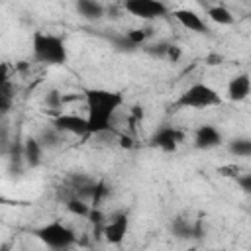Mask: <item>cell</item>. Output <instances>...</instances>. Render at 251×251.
Wrapping results in <instances>:
<instances>
[{
  "mask_svg": "<svg viewBox=\"0 0 251 251\" xmlns=\"http://www.w3.org/2000/svg\"><path fill=\"white\" fill-rule=\"evenodd\" d=\"M126 12L141 20H155L167 16L169 8L163 0H124Z\"/></svg>",
  "mask_w": 251,
  "mask_h": 251,
  "instance_id": "cell-5",
  "label": "cell"
},
{
  "mask_svg": "<svg viewBox=\"0 0 251 251\" xmlns=\"http://www.w3.org/2000/svg\"><path fill=\"white\" fill-rule=\"evenodd\" d=\"M33 235L51 249H69L76 243V235L71 227H67L61 222H49L33 231Z\"/></svg>",
  "mask_w": 251,
  "mask_h": 251,
  "instance_id": "cell-4",
  "label": "cell"
},
{
  "mask_svg": "<svg viewBox=\"0 0 251 251\" xmlns=\"http://www.w3.org/2000/svg\"><path fill=\"white\" fill-rule=\"evenodd\" d=\"M208 18L212 22L220 24V25H231L233 24L231 12L227 8H224V6H212V8H208Z\"/></svg>",
  "mask_w": 251,
  "mask_h": 251,
  "instance_id": "cell-16",
  "label": "cell"
},
{
  "mask_svg": "<svg viewBox=\"0 0 251 251\" xmlns=\"http://www.w3.org/2000/svg\"><path fill=\"white\" fill-rule=\"evenodd\" d=\"M51 126L55 129H59L61 133H71V135H78V137L90 135L88 118H82V116H76V114H59V116L53 118Z\"/></svg>",
  "mask_w": 251,
  "mask_h": 251,
  "instance_id": "cell-6",
  "label": "cell"
},
{
  "mask_svg": "<svg viewBox=\"0 0 251 251\" xmlns=\"http://www.w3.org/2000/svg\"><path fill=\"white\" fill-rule=\"evenodd\" d=\"M84 98H86V110H88L86 118L90 126V135L108 131L116 110L124 104V94L116 90H106V88H86Z\"/></svg>",
  "mask_w": 251,
  "mask_h": 251,
  "instance_id": "cell-1",
  "label": "cell"
},
{
  "mask_svg": "<svg viewBox=\"0 0 251 251\" xmlns=\"http://www.w3.org/2000/svg\"><path fill=\"white\" fill-rule=\"evenodd\" d=\"M24 157L29 167H37L41 163V141L35 137H27L24 143Z\"/></svg>",
  "mask_w": 251,
  "mask_h": 251,
  "instance_id": "cell-14",
  "label": "cell"
},
{
  "mask_svg": "<svg viewBox=\"0 0 251 251\" xmlns=\"http://www.w3.org/2000/svg\"><path fill=\"white\" fill-rule=\"evenodd\" d=\"M76 12L86 20H100L104 16V8L98 0H76Z\"/></svg>",
  "mask_w": 251,
  "mask_h": 251,
  "instance_id": "cell-13",
  "label": "cell"
},
{
  "mask_svg": "<svg viewBox=\"0 0 251 251\" xmlns=\"http://www.w3.org/2000/svg\"><path fill=\"white\" fill-rule=\"evenodd\" d=\"M222 141H224V137H222L220 129L214 127V126H210V124H204V126H200V127L194 131V147L200 149V151L214 149V147H218Z\"/></svg>",
  "mask_w": 251,
  "mask_h": 251,
  "instance_id": "cell-9",
  "label": "cell"
},
{
  "mask_svg": "<svg viewBox=\"0 0 251 251\" xmlns=\"http://www.w3.org/2000/svg\"><path fill=\"white\" fill-rule=\"evenodd\" d=\"M173 16H175V20H176L182 27H186L188 31H196V33H206V31H208L206 22H204L202 16H198L194 10L180 8V10H175Z\"/></svg>",
  "mask_w": 251,
  "mask_h": 251,
  "instance_id": "cell-11",
  "label": "cell"
},
{
  "mask_svg": "<svg viewBox=\"0 0 251 251\" xmlns=\"http://www.w3.org/2000/svg\"><path fill=\"white\" fill-rule=\"evenodd\" d=\"M31 51L33 59L45 65H65L69 59L65 39L55 33L35 31L31 37Z\"/></svg>",
  "mask_w": 251,
  "mask_h": 251,
  "instance_id": "cell-2",
  "label": "cell"
},
{
  "mask_svg": "<svg viewBox=\"0 0 251 251\" xmlns=\"http://www.w3.org/2000/svg\"><path fill=\"white\" fill-rule=\"evenodd\" d=\"M106 194H108V188H106V182L104 180H98L96 182V186H94V194H92V206L94 208H98L100 204H102V200L106 198Z\"/></svg>",
  "mask_w": 251,
  "mask_h": 251,
  "instance_id": "cell-21",
  "label": "cell"
},
{
  "mask_svg": "<svg viewBox=\"0 0 251 251\" xmlns=\"http://www.w3.org/2000/svg\"><path fill=\"white\" fill-rule=\"evenodd\" d=\"M67 210L75 216H90L92 212V204H86V200L78 198V196H71L67 200Z\"/></svg>",
  "mask_w": 251,
  "mask_h": 251,
  "instance_id": "cell-17",
  "label": "cell"
},
{
  "mask_svg": "<svg viewBox=\"0 0 251 251\" xmlns=\"http://www.w3.org/2000/svg\"><path fill=\"white\" fill-rule=\"evenodd\" d=\"M222 104H224V98L218 94V90H214L210 84H204V82H194L182 94H178L175 102L176 108H196V110L222 106Z\"/></svg>",
  "mask_w": 251,
  "mask_h": 251,
  "instance_id": "cell-3",
  "label": "cell"
},
{
  "mask_svg": "<svg viewBox=\"0 0 251 251\" xmlns=\"http://www.w3.org/2000/svg\"><path fill=\"white\" fill-rule=\"evenodd\" d=\"M110 41L114 43V47H116L118 51H127V53H131V51H135V49H137V45H135V43H131V41L127 39V35H126V33H124V35H114Z\"/></svg>",
  "mask_w": 251,
  "mask_h": 251,
  "instance_id": "cell-19",
  "label": "cell"
},
{
  "mask_svg": "<svg viewBox=\"0 0 251 251\" xmlns=\"http://www.w3.org/2000/svg\"><path fill=\"white\" fill-rule=\"evenodd\" d=\"M45 102H47V106H49V108L59 110V108H61V104H63V96H61L57 90H53V92H49V94H47Z\"/></svg>",
  "mask_w": 251,
  "mask_h": 251,
  "instance_id": "cell-24",
  "label": "cell"
},
{
  "mask_svg": "<svg viewBox=\"0 0 251 251\" xmlns=\"http://www.w3.org/2000/svg\"><path fill=\"white\" fill-rule=\"evenodd\" d=\"M127 227H129V220H127V214L126 212H118L112 216V220H108L102 227V235L106 237L108 243H122L126 233H127Z\"/></svg>",
  "mask_w": 251,
  "mask_h": 251,
  "instance_id": "cell-8",
  "label": "cell"
},
{
  "mask_svg": "<svg viewBox=\"0 0 251 251\" xmlns=\"http://www.w3.org/2000/svg\"><path fill=\"white\" fill-rule=\"evenodd\" d=\"M171 229H173V233H175L176 237H200V235H202L200 224H190V222H186V220H182V218L173 220Z\"/></svg>",
  "mask_w": 251,
  "mask_h": 251,
  "instance_id": "cell-12",
  "label": "cell"
},
{
  "mask_svg": "<svg viewBox=\"0 0 251 251\" xmlns=\"http://www.w3.org/2000/svg\"><path fill=\"white\" fill-rule=\"evenodd\" d=\"M169 43H153V45H149V47H145V51L149 53V55H153V57H159V59H163V57H167V53H169Z\"/></svg>",
  "mask_w": 251,
  "mask_h": 251,
  "instance_id": "cell-22",
  "label": "cell"
},
{
  "mask_svg": "<svg viewBox=\"0 0 251 251\" xmlns=\"http://www.w3.org/2000/svg\"><path fill=\"white\" fill-rule=\"evenodd\" d=\"M180 57V47H176V45H171L169 47V53H167V59H171V61H176Z\"/></svg>",
  "mask_w": 251,
  "mask_h": 251,
  "instance_id": "cell-25",
  "label": "cell"
},
{
  "mask_svg": "<svg viewBox=\"0 0 251 251\" xmlns=\"http://www.w3.org/2000/svg\"><path fill=\"white\" fill-rule=\"evenodd\" d=\"M220 61H222V57H220V55H212V57L208 59V65H218Z\"/></svg>",
  "mask_w": 251,
  "mask_h": 251,
  "instance_id": "cell-26",
  "label": "cell"
},
{
  "mask_svg": "<svg viewBox=\"0 0 251 251\" xmlns=\"http://www.w3.org/2000/svg\"><path fill=\"white\" fill-rule=\"evenodd\" d=\"M10 104H12V84L4 76L2 78V84H0V108H2L4 114L10 110Z\"/></svg>",
  "mask_w": 251,
  "mask_h": 251,
  "instance_id": "cell-18",
  "label": "cell"
},
{
  "mask_svg": "<svg viewBox=\"0 0 251 251\" xmlns=\"http://www.w3.org/2000/svg\"><path fill=\"white\" fill-rule=\"evenodd\" d=\"M126 35H127V39H129L131 43H135V45L139 47V45L145 43V39L151 35V31H149V29H137V27H135V29H129Z\"/></svg>",
  "mask_w": 251,
  "mask_h": 251,
  "instance_id": "cell-20",
  "label": "cell"
},
{
  "mask_svg": "<svg viewBox=\"0 0 251 251\" xmlns=\"http://www.w3.org/2000/svg\"><path fill=\"white\" fill-rule=\"evenodd\" d=\"M235 184L239 186V190H241V192L251 194V173L237 175V176H235Z\"/></svg>",
  "mask_w": 251,
  "mask_h": 251,
  "instance_id": "cell-23",
  "label": "cell"
},
{
  "mask_svg": "<svg viewBox=\"0 0 251 251\" xmlns=\"http://www.w3.org/2000/svg\"><path fill=\"white\" fill-rule=\"evenodd\" d=\"M227 151L235 157H251V139L249 137L231 139L229 145H227Z\"/></svg>",
  "mask_w": 251,
  "mask_h": 251,
  "instance_id": "cell-15",
  "label": "cell"
},
{
  "mask_svg": "<svg viewBox=\"0 0 251 251\" xmlns=\"http://www.w3.org/2000/svg\"><path fill=\"white\" fill-rule=\"evenodd\" d=\"M182 139H184V133L180 129L173 126H163L149 137V147H157L165 153H175Z\"/></svg>",
  "mask_w": 251,
  "mask_h": 251,
  "instance_id": "cell-7",
  "label": "cell"
},
{
  "mask_svg": "<svg viewBox=\"0 0 251 251\" xmlns=\"http://www.w3.org/2000/svg\"><path fill=\"white\" fill-rule=\"evenodd\" d=\"M227 100L231 102H241L251 94V75L249 73H239L227 82Z\"/></svg>",
  "mask_w": 251,
  "mask_h": 251,
  "instance_id": "cell-10",
  "label": "cell"
}]
</instances>
